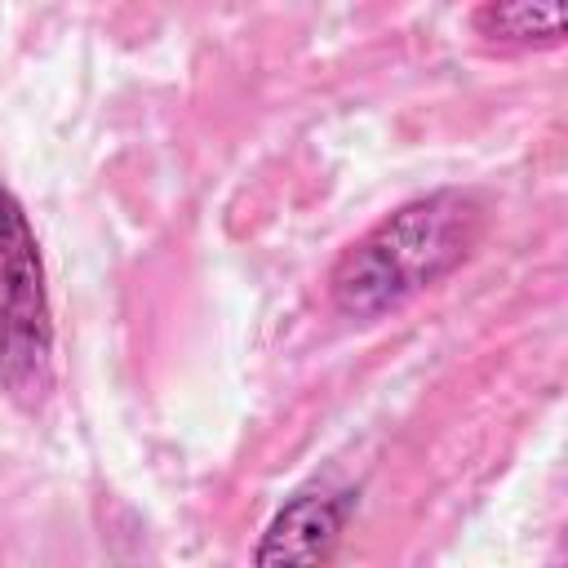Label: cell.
<instances>
[{
	"label": "cell",
	"mask_w": 568,
	"mask_h": 568,
	"mask_svg": "<svg viewBox=\"0 0 568 568\" xmlns=\"http://www.w3.org/2000/svg\"><path fill=\"white\" fill-rule=\"evenodd\" d=\"M484 231V204L466 191H430L399 204L364 240H355L333 275L328 297L351 320H377L413 293L453 275Z\"/></svg>",
	"instance_id": "cell-1"
},
{
	"label": "cell",
	"mask_w": 568,
	"mask_h": 568,
	"mask_svg": "<svg viewBox=\"0 0 568 568\" xmlns=\"http://www.w3.org/2000/svg\"><path fill=\"white\" fill-rule=\"evenodd\" d=\"M351 515H355V488L315 479L275 510L253 559L257 564H324L337 550Z\"/></svg>",
	"instance_id": "cell-3"
},
{
	"label": "cell",
	"mask_w": 568,
	"mask_h": 568,
	"mask_svg": "<svg viewBox=\"0 0 568 568\" xmlns=\"http://www.w3.org/2000/svg\"><path fill=\"white\" fill-rule=\"evenodd\" d=\"M0 390L40 413L53 390V311L27 209L0 182Z\"/></svg>",
	"instance_id": "cell-2"
},
{
	"label": "cell",
	"mask_w": 568,
	"mask_h": 568,
	"mask_svg": "<svg viewBox=\"0 0 568 568\" xmlns=\"http://www.w3.org/2000/svg\"><path fill=\"white\" fill-rule=\"evenodd\" d=\"M479 31L501 44H559L564 40V0H488Z\"/></svg>",
	"instance_id": "cell-4"
}]
</instances>
